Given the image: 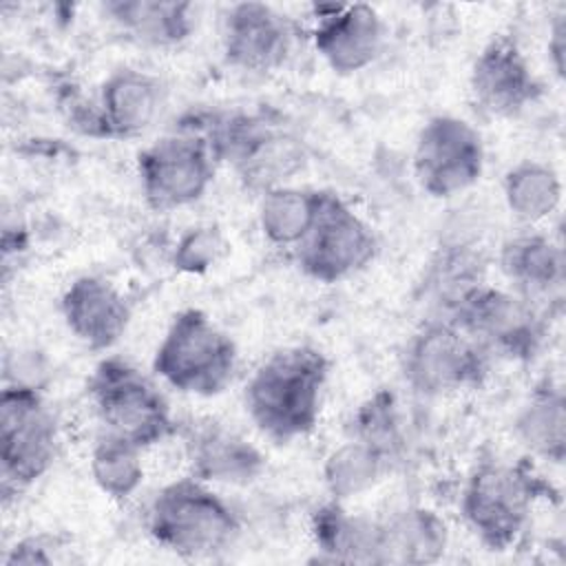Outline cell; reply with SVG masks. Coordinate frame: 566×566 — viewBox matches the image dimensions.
Instances as JSON below:
<instances>
[{"label": "cell", "mask_w": 566, "mask_h": 566, "mask_svg": "<svg viewBox=\"0 0 566 566\" xmlns=\"http://www.w3.org/2000/svg\"><path fill=\"white\" fill-rule=\"evenodd\" d=\"M484 170V142L475 126L455 115H436L420 128L413 175L420 188L449 199L469 190Z\"/></svg>", "instance_id": "30bf717a"}, {"label": "cell", "mask_w": 566, "mask_h": 566, "mask_svg": "<svg viewBox=\"0 0 566 566\" xmlns=\"http://www.w3.org/2000/svg\"><path fill=\"white\" fill-rule=\"evenodd\" d=\"M325 192L279 186L265 190L259 203V228L263 237L279 248H298L314 228Z\"/></svg>", "instance_id": "603a6c76"}, {"label": "cell", "mask_w": 566, "mask_h": 566, "mask_svg": "<svg viewBox=\"0 0 566 566\" xmlns=\"http://www.w3.org/2000/svg\"><path fill=\"white\" fill-rule=\"evenodd\" d=\"M210 142L195 133L157 139L137 157L142 195L153 210L168 212L199 201L214 179Z\"/></svg>", "instance_id": "9c48e42d"}, {"label": "cell", "mask_w": 566, "mask_h": 566, "mask_svg": "<svg viewBox=\"0 0 566 566\" xmlns=\"http://www.w3.org/2000/svg\"><path fill=\"white\" fill-rule=\"evenodd\" d=\"M206 139L214 157L230 161L243 184L261 195L285 186L307 166L305 144L256 115H230Z\"/></svg>", "instance_id": "52a82bcc"}, {"label": "cell", "mask_w": 566, "mask_h": 566, "mask_svg": "<svg viewBox=\"0 0 566 566\" xmlns=\"http://www.w3.org/2000/svg\"><path fill=\"white\" fill-rule=\"evenodd\" d=\"M292 40L294 33L287 18L263 2L232 4L223 18V55L228 64L241 71H276L287 62Z\"/></svg>", "instance_id": "9a60e30c"}, {"label": "cell", "mask_w": 566, "mask_h": 566, "mask_svg": "<svg viewBox=\"0 0 566 566\" xmlns=\"http://www.w3.org/2000/svg\"><path fill=\"white\" fill-rule=\"evenodd\" d=\"M378 524V564H429L447 551L449 531L436 511L411 506Z\"/></svg>", "instance_id": "d6986e66"}, {"label": "cell", "mask_w": 566, "mask_h": 566, "mask_svg": "<svg viewBox=\"0 0 566 566\" xmlns=\"http://www.w3.org/2000/svg\"><path fill=\"white\" fill-rule=\"evenodd\" d=\"M504 201L511 214L524 223H542L562 203V179L551 164L524 159L504 175Z\"/></svg>", "instance_id": "d4e9b609"}, {"label": "cell", "mask_w": 566, "mask_h": 566, "mask_svg": "<svg viewBox=\"0 0 566 566\" xmlns=\"http://www.w3.org/2000/svg\"><path fill=\"white\" fill-rule=\"evenodd\" d=\"M515 436L533 455L562 462L566 453V400L559 387L546 382L533 391L515 416Z\"/></svg>", "instance_id": "cb8c5ba5"}, {"label": "cell", "mask_w": 566, "mask_h": 566, "mask_svg": "<svg viewBox=\"0 0 566 566\" xmlns=\"http://www.w3.org/2000/svg\"><path fill=\"white\" fill-rule=\"evenodd\" d=\"M387 458L365 440H349L334 449L323 464V482L332 500L345 502L369 491L382 475Z\"/></svg>", "instance_id": "484cf974"}, {"label": "cell", "mask_w": 566, "mask_h": 566, "mask_svg": "<svg viewBox=\"0 0 566 566\" xmlns=\"http://www.w3.org/2000/svg\"><path fill=\"white\" fill-rule=\"evenodd\" d=\"M329 363L316 347L298 345L270 354L245 385V409L256 429L274 442L307 436L323 407Z\"/></svg>", "instance_id": "6da1fadb"}, {"label": "cell", "mask_w": 566, "mask_h": 566, "mask_svg": "<svg viewBox=\"0 0 566 566\" xmlns=\"http://www.w3.org/2000/svg\"><path fill=\"white\" fill-rule=\"evenodd\" d=\"M142 451L144 449L117 436H102L95 442L88 460L91 478L97 489L113 500H126L135 495L144 482Z\"/></svg>", "instance_id": "4316f807"}, {"label": "cell", "mask_w": 566, "mask_h": 566, "mask_svg": "<svg viewBox=\"0 0 566 566\" xmlns=\"http://www.w3.org/2000/svg\"><path fill=\"white\" fill-rule=\"evenodd\" d=\"M358 440H365L385 458H389L398 442V424L391 396L378 394L367 405H363L358 413Z\"/></svg>", "instance_id": "f1b7e54d"}, {"label": "cell", "mask_w": 566, "mask_h": 566, "mask_svg": "<svg viewBox=\"0 0 566 566\" xmlns=\"http://www.w3.org/2000/svg\"><path fill=\"white\" fill-rule=\"evenodd\" d=\"M46 548H51V544L46 542V537H27L22 542H18L13 548H9L4 564L13 566V564H49L53 562V555L46 553Z\"/></svg>", "instance_id": "f546056e"}, {"label": "cell", "mask_w": 566, "mask_h": 566, "mask_svg": "<svg viewBox=\"0 0 566 566\" xmlns=\"http://www.w3.org/2000/svg\"><path fill=\"white\" fill-rule=\"evenodd\" d=\"M60 312L69 332L88 349H111L128 329L130 305L104 276H77L60 298Z\"/></svg>", "instance_id": "2e32d148"}, {"label": "cell", "mask_w": 566, "mask_h": 566, "mask_svg": "<svg viewBox=\"0 0 566 566\" xmlns=\"http://www.w3.org/2000/svg\"><path fill=\"white\" fill-rule=\"evenodd\" d=\"M314 13L312 42L334 73H358L380 55L385 24L371 4H318Z\"/></svg>", "instance_id": "5bb4252c"}, {"label": "cell", "mask_w": 566, "mask_h": 566, "mask_svg": "<svg viewBox=\"0 0 566 566\" xmlns=\"http://www.w3.org/2000/svg\"><path fill=\"white\" fill-rule=\"evenodd\" d=\"M542 491L539 478L524 467L482 462L467 478L460 511L486 548L506 551L517 544L528 526L533 504Z\"/></svg>", "instance_id": "277c9868"}, {"label": "cell", "mask_w": 566, "mask_h": 566, "mask_svg": "<svg viewBox=\"0 0 566 566\" xmlns=\"http://www.w3.org/2000/svg\"><path fill=\"white\" fill-rule=\"evenodd\" d=\"M164 106L161 82L139 69L113 71L99 88V117L106 137H135L153 126Z\"/></svg>", "instance_id": "e0dca14e"}, {"label": "cell", "mask_w": 566, "mask_h": 566, "mask_svg": "<svg viewBox=\"0 0 566 566\" xmlns=\"http://www.w3.org/2000/svg\"><path fill=\"white\" fill-rule=\"evenodd\" d=\"M153 369L181 394L217 396L232 382L237 347L206 312L188 307L170 321L155 349Z\"/></svg>", "instance_id": "3957f363"}, {"label": "cell", "mask_w": 566, "mask_h": 566, "mask_svg": "<svg viewBox=\"0 0 566 566\" xmlns=\"http://www.w3.org/2000/svg\"><path fill=\"white\" fill-rule=\"evenodd\" d=\"M548 55L553 69L559 77H564V55H566V13H557L548 29Z\"/></svg>", "instance_id": "4dcf8cb0"}, {"label": "cell", "mask_w": 566, "mask_h": 566, "mask_svg": "<svg viewBox=\"0 0 566 566\" xmlns=\"http://www.w3.org/2000/svg\"><path fill=\"white\" fill-rule=\"evenodd\" d=\"M471 97L491 117H515L537 102V82L526 55L509 35L493 38L471 66Z\"/></svg>", "instance_id": "4fadbf2b"}, {"label": "cell", "mask_w": 566, "mask_h": 566, "mask_svg": "<svg viewBox=\"0 0 566 566\" xmlns=\"http://www.w3.org/2000/svg\"><path fill=\"white\" fill-rule=\"evenodd\" d=\"M57 424L40 387L7 382L0 394V464L2 491H20L38 482L55 462Z\"/></svg>", "instance_id": "8992f818"}, {"label": "cell", "mask_w": 566, "mask_h": 566, "mask_svg": "<svg viewBox=\"0 0 566 566\" xmlns=\"http://www.w3.org/2000/svg\"><path fill=\"white\" fill-rule=\"evenodd\" d=\"M402 374L413 391L429 398L473 389L486 374L484 347L458 323L433 321L409 340Z\"/></svg>", "instance_id": "ba28073f"}, {"label": "cell", "mask_w": 566, "mask_h": 566, "mask_svg": "<svg viewBox=\"0 0 566 566\" xmlns=\"http://www.w3.org/2000/svg\"><path fill=\"white\" fill-rule=\"evenodd\" d=\"M500 270L533 301L539 294H553L564 285V250L546 234H520L500 250Z\"/></svg>", "instance_id": "ffe728a7"}, {"label": "cell", "mask_w": 566, "mask_h": 566, "mask_svg": "<svg viewBox=\"0 0 566 566\" xmlns=\"http://www.w3.org/2000/svg\"><path fill=\"white\" fill-rule=\"evenodd\" d=\"M91 402L106 427L139 449H148L177 431L159 389L124 358H104L88 380Z\"/></svg>", "instance_id": "5b68a950"}, {"label": "cell", "mask_w": 566, "mask_h": 566, "mask_svg": "<svg viewBox=\"0 0 566 566\" xmlns=\"http://www.w3.org/2000/svg\"><path fill=\"white\" fill-rule=\"evenodd\" d=\"M312 535L316 551L332 562L378 564L380 524L345 511L336 500L323 504L314 513Z\"/></svg>", "instance_id": "7402d4cb"}, {"label": "cell", "mask_w": 566, "mask_h": 566, "mask_svg": "<svg viewBox=\"0 0 566 566\" xmlns=\"http://www.w3.org/2000/svg\"><path fill=\"white\" fill-rule=\"evenodd\" d=\"M104 11L122 31L146 46H175L195 29L190 2L175 0H115Z\"/></svg>", "instance_id": "44dd1931"}, {"label": "cell", "mask_w": 566, "mask_h": 566, "mask_svg": "<svg viewBox=\"0 0 566 566\" xmlns=\"http://www.w3.org/2000/svg\"><path fill=\"white\" fill-rule=\"evenodd\" d=\"M186 455L192 475L208 484L243 486L265 469V458L252 442L217 424L192 431L186 442Z\"/></svg>", "instance_id": "ac0fdd59"}, {"label": "cell", "mask_w": 566, "mask_h": 566, "mask_svg": "<svg viewBox=\"0 0 566 566\" xmlns=\"http://www.w3.org/2000/svg\"><path fill=\"white\" fill-rule=\"evenodd\" d=\"M478 345L509 358H528L539 347L544 323L524 294L471 285L455 298V318Z\"/></svg>", "instance_id": "8fae6325"}, {"label": "cell", "mask_w": 566, "mask_h": 566, "mask_svg": "<svg viewBox=\"0 0 566 566\" xmlns=\"http://www.w3.org/2000/svg\"><path fill=\"white\" fill-rule=\"evenodd\" d=\"M376 234L343 199L325 192L318 219L296 250L298 268L318 283L343 281L376 256Z\"/></svg>", "instance_id": "7c38bea8"}, {"label": "cell", "mask_w": 566, "mask_h": 566, "mask_svg": "<svg viewBox=\"0 0 566 566\" xmlns=\"http://www.w3.org/2000/svg\"><path fill=\"white\" fill-rule=\"evenodd\" d=\"M226 250L228 243L217 226H192L177 239L172 265L184 274H203L223 259Z\"/></svg>", "instance_id": "83f0119b"}, {"label": "cell", "mask_w": 566, "mask_h": 566, "mask_svg": "<svg viewBox=\"0 0 566 566\" xmlns=\"http://www.w3.org/2000/svg\"><path fill=\"white\" fill-rule=\"evenodd\" d=\"M146 528L161 548L199 559L232 546L239 517L208 482L190 475L157 491L146 513Z\"/></svg>", "instance_id": "7a4b0ae2"}]
</instances>
